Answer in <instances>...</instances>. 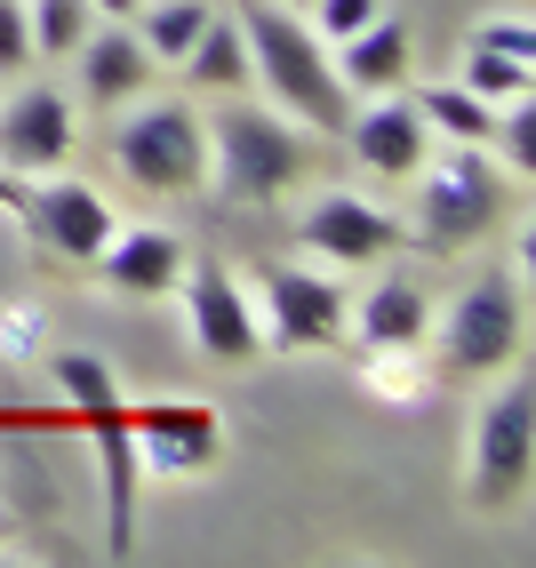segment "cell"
Segmentation results:
<instances>
[{
  "mask_svg": "<svg viewBox=\"0 0 536 568\" xmlns=\"http://www.w3.org/2000/svg\"><path fill=\"white\" fill-rule=\"evenodd\" d=\"M233 24H241V41H249V81H264L273 112H289V121L313 129V136H336L344 112H353V89L336 81L321 32L304 24V17H289V9H273V0H249Z\"/></svg>",
  "mask_w": 536,
  "mask_h": 568,
  "instance_id": "cell-1",
  "label": "cell"
},
{
  "mask_svg": "<svg viewBox=\"0 0 536 568\" xmlns=\"http://www.w3.org/2000/svg\"><path fill=\"white\" fill-rule=\"evenodd\" d=\"M176 72H184L193 89H209V97H241V89H249V41H241V24H233V17H209V32L184 49Z\"/></svg>",
  "mask_w": 536,
  "mask_h": 568,
  "instance_id": "cell-19",
  "label": "cell"
},
{
  "mask_svg": "<svg viewBox=\"0 0 536 568\" xmlns=\"http://www.w3.org/2000/svg\"><path fill=\"white\" fill-rule=\"evenodd\" d=\"M17 193H24V184H17L9 169H0V209H17Z\"/></svg>",
  "mask_w": 536,
  "mask_h": 568,
  "instance_id": "cell-31",
  "label": "cell"
},
{
  "mask_svg": "<svg viewBox=\"0 0 536 568\" xmlns=\"http://www.w3.org/2000/svg\"><path fill=\"white\" fill-rule=\"evenodd\" d=\"M97 273L112 296H176L184 281V241L161 233V224H121L104 248H97Z\"/></svg>",
  "mask_w": 536,
  "mask_h": 568,
  "instance_id": "cell-16",
  "label": "cell"
},
{
  "mask_svg": "<svg viewBox=\"0 0 536 568\" xmlns=\"http://www.w3.org/2000/svg\"><path fill=\"white\" fill-rule=\"evenodd\" d=\"M353 296L328 273H296V264H264V353H328L344 345Z\"/></svg>",
  "mask_w": 536,
  "mask_h": 568,
  "instance_id": "cell-9",
  "label": "cell"
},
{
  "mask_svg": "<svg viewBox=\"0 0 536 568\" xmlns=\"http://www.w3.org/2000/svg\"><path fill=\"white\" fill-rule=\"evenodd\" d=\"M112 169L136 193L176 201V193H209V112L184 97H136L112 112Z\"/></svg>",
  "mask_w": 536,
  "mask_h": 568,
  "instance_id": "cell-4",
  "label": "cell"
},
{
  "mask_svg": "<svg viewBox=\"0 0 536 568\" xmlns=\"http://www.w3.org/2000/svg\"><path fill=\"white\" fill-rule=\"evenodd\" d=\"M32 64V24H24V0H0V81Z\"/></svg>",
  "mask_w": 536,
  "mask_h": 568,
  "instance_id": "cell-27",
  "label": "cell"
},
{
  "mask_svg": "<svg viewBox=\"0 0 536 568\" xmlns=\"http://www.w3.org/2000/svg\"><path fill=\"white\" fill-rule=\"evenodd\" d=\"M176 296H184V336L201 345V361L249 368V361L264 353V328H256V313H249V288L224 273L216 256H184Z\"/></svg>",
  "mask_w": 536,
  "mask_h": 568,
  "instance_id": "cell-10",
  "label": "cell"
},
{
  "mask_svg": "<svg viewBox=\"0 0 536 568\" xmlns=\"http://www.w3.org/2000/svg\"><path fill=\"white\" fill-rule=\"evenodd\" d=\"M456 81H465L481 104H513V97H528V81H536V64L528 57H505V49H465V64H456Z\"/></svg>",
  "mask_w": 536,
  "mask_h": 568,
  "instance_id": "cell-24",
  "label": "cell"
},
{
  "mask_svg": "<svg viewBox=\"0 0 536 568\" xmlns=\"http://www.w3.org/2000/svg\"><path fill=\"white\" fill-rule=\"evenodd\" d=\"M72 64H81V104H97V112L136 104V97L152 89V72H161V64L144 57L136 24H112V17H97V24H89V41L72 49Z\"/></svg>",
  "mask_w": 536,
  "mask_h": 568,
  "instance_id": "cell-15",
  "label": "cell"
},
{
  "mask_svg": "<svg viewBox=\"0 0 536 568\" xmlns=\"http://www.w3.org/2000/svg\"><path fill=\"white\" fill-rule=\"evenodd\" d=\"M304 9H313V32L336 49V41H353L361 24H376V17H385V0H304Z\"/></svg>",
  "mask_w": 536,
  "mask_h": 568,
  "instance_id": "cell-25",
  "label": "cell"
},
{
  "mask_svg": "<svg viewBox=\"0 0 536 568\" xmlns=\"http://www.w3.org/2000/svg\"><path fill=\"white\" fill-rule=\"evenodd\" d=\"M296 233L328 264H376V256H393L408 241V224L393 209H376L368 193H313L304 216H296Z\"/></svg>",
  "mask_w": 536,
  "mask_h": 568,
  "instance_id": "cell-13",
  "label": "cell"
},
{
  "mask_svg": "<svg viewBox=\"0 0 536 568\" xmlns=\"http://www.w3.org/2000/svg\"><path fill=\"white\" fill-rule=\"evenodd\" d=\"M473 41H481V49H505V57H528V64H536V24H528L520 9H513V17H488V24L473 32Z\"/></svg>",
  "mask_w": 536,
  "mask_h": 568,
  "instance_id": "cell-29",
  "label": "cell"
},
{
  "mask_svg": "<svg viewBox=\"0 0 536 568\" xmlns=\"http://www.w3.org/2000/svg\"><path fill=\"white\" fill-rule=\"evenodd\" d=\"M336 136L353 144V161H361L376 184H408L416 169H425V153H433V129H425V112H416V97H401V89H385V97L353 104Z\"/></svg>",
  "mask_w": 536,
  "mask_h": 568,
  "instance_id": "cell-12",
  "label": "cell"
},
{
  "mask_svg": "<svg viewBox=\"0 0 536 568\" xmlns=\"http://www.w3.org/2000/svg\"><path fill=\"white\" fill-rule=\"evenodd\" d=\"M64 161H72V104L41 81L17 89L0 104V169L17 184H32V176H57Z\"/></svg>",
  "mask_w": 536,
  "mask_h": 568,
  "instance_id": "cell-14",
  "label": "cell"
},
{
  "mask_svg": "<svg viewBox=\"0 0 536 568\" xmlns=\"http://www.w3.org/2000/svg\"><path fill=\"white\" fill-rule=\"evenodd\" d=\"M408 184H416V241L441 248V256L473 248L505 216V176H496V161L481 144H433Z\"/></svg>",
  "mask_w": 536,
  "mask_h": 568,
  "instance_id": "cell-5",
  "label": "cell"
},
{
  "mask_svg": "<svg viewBox=\"0 0 536 568\" xmlns=\"http://www.w3.org/2000/svg\"><path fill=\"white\" fill-rule=\"evenodd\" d=\"M89 9H97V17H112V24H129V17L144 9V0H89Z\"/></svg>",
  "mask_w": 536,
  "mask_h": 568,
  "instance_id": "cell-30",
  "label": "cell"
},
{
  "mask_svg": "<svg viewBox=\"0 0 536 568\" xmlns=\"http://www.w3.org/2000/svg\"><path fill=\"white\" fill-rule=\"evenodd\" d=\"M41 353V305H9L0 313V361H32Z\"/></svg>",
  "mask_w": 536,
  "mask_h": 568,
  "instance_id": "cell-28",
  "label": "cell"
},
{
  "mask_svg": "<svg viewBox=\"0 0 536 568\" xmlns=\"http://www.w3.org/2000/svg\"><path fill=\"white\" fill-rule=\"evenodd\" d=\"M344 336H361V353H425V336H433V296H425V281H408V273L376 281L361 305H353Z\"/></svg>",
  "mask_w": 536,
  "mask_h": 568,
  "instance_id": "cell-17",
  "label": "cell"
},
{
  "mask_svg": "<svg viewBox=\"0 0 536 568\" xmlns=\"http://www.w3.org/2000/svg\"><path fill=\"white\" fill-rule=\"evenodd\" d=\"M416 112H425V129H433L441 144H481V136H488V121H496V104H481L465 81L425 89V97H416Z\"/></svg>",
  "mask_w": 536,
  "mask_h": 568,
  "instance_id": "cell-21",
  "label": "cell"
},
{
  "mask_svg": "<svg viewBox=\"0 0 536 568\" xmlns=\"http://www.w3.org/2000/svg\"><path fill=\"white\" fill-rule=\"evenodd\" d=\"M328 64H336V81L353 89V97H385V89H401L408 81V32L393 24V9L376 17V24H361L353 41H336L328 49Z\"/></svg>",
  "mask_w": 536,
  "mask_h": 568,
  "instance_id": "cell-18",
  "label": "cell"
},
{
  "mask_svg": "<svg viewBox=\"0 0 536 568\" xmlns=\"http://www.w3.org/2000/svg\"><path fill=\"white\" fill-rule=\"evenodd\" d=\"M273 9H304V0H273Z\"/></svg>",
  "mask_w": 536,
  "mask_h": 568,
  "instance_id": "cell-32",
  "label": "cell"
},
{
  "mask_svg": "<svg viewBox=\"0 0 536 568\" xmlns=\"http://www.w3.org/2000/svg\"><path fill=\"white\" fill-rule=\"evenodd\" d=\"M528 345V296L513 273H481L473 288H456V305L441 321V368L448 376H505Z\"/></svg>",
  "mask_w": 536,
  "mask_h": 568,
  "instance_id": "cell-7",
  "label": "cell"
},
{
  "mask_svg": "<svg viewBox=\"0 0 536 568\" xmlns=\"http://www.w3.org/2000/svg\"><path fill=\"white\" fill-rule=\"evenodd\" d=\"M368 385L376 393H393L401 408L425 393V368H416V353H368Z\"/></svg>",
  "mask_w": 536,
  "mask_h": 568,
  "instance_id": "cell-26",
  "label": "cell"
},
{
  "mask_svg": "<svg viewBox=\"0 0 536 568\" xmlns=\"http://www.w3.org/2000/svg\"><path fill=\"white\" fill-rule=\"evenodd\" d=\"M209 17H216L209 0H144L129 24H136V41H144L152 64H184V49L209 32Z\"/></svg>",
  "mask_w": 536,
  "mask_h": 568,
  "instance_id": "cell-20",
  "label": "cell"
},
{
  "mask_svg": "<svg viewBox=\"0 0 536 568\" xmlns=\"http://www.w3.org/2000/svg\"><path fill=\"white\" fill-rule=\"evenodd\" d=\"M129 433H136V465L161 480L209 473L224 457V416L209 400H129Z\"/></svg>",
  "mask_w": 536,
  "mask_h": 568,
  "instance_id": "cell-11",
  "label": "cell"
},
{
  "mask_svg": "<svg viewBox=\"0 0 536 568\" xmlns=\"http://www.w3.org/2000/svg\"><path fill=\"white\" fill-rule=\"evenodd\" d=\"M9 216L32 233V248H41V256H64V264H97V248L121 233V209H112L97 184L64 176V169H57V176H32Z\"/></svg>",
  "mask_w": 536,
  "mask_h": 568,
  "instance_id": "cell-8",
  "label": "cell"
},
{
  "mask_svg": "<svg viewBox=\"0 0 536 568\" xmlns=\"http://www.w3.org/2000/svg\"><path fill=\"white\" fill-rule=\"evenodd\" d=\"M528 473H536V393H528V376H513V385H496L473 416L465 497L481 513H513L528 497Z\"/></svg>",
  "mask_w": 536,
  "mask_h": 568,
  "instance_id": "cell-6",
  "label": "cell"
},
{
  "mask_svg": "<svg viewBox=\"0 0 536 568\" xmlns=\"http://www.w3.org/2000/svg\"><path fill=\"white\" fill-rule=\"evenodd\" d=\"M313 169V129H296L273 104H224L209 121V193L224 201H289Z\"/></svg>",
  "mask_w": 536,
  "mask_h": 568,
  "instance_id": "cell-3",
  "label": "cell"
},
{
  "mask_svg": "<svg viewBox=\"0 0 536 568\" xmlns=\"http://www.w3.org/2000/svg\"><path fill=\"white\" fill-rule=\"evenodd\" d=\"M481 153H488V161H505L513 184L536 176V104H528V97L496 104V121H488V136H481Z\"/></svg>",
  "mask_w": 536,
  "mask_h": 568,
  "instance_id": "cell-22",
  "label": "cell"
},
{
  "mask_svg": "<svg viewBox=\"0 0 536 568\" xmlns=\"http://www.w3.org/2000/svg\"><path fill=\"white\" fill-rule=\"evenodd\" d=\"M24 24H32V57H72L89 41V24H97V9L89 0H24Z\"/></svg>",
  "mask_w": 536,
  "mask_h": 568,
  "instance_id": "cell-23",
  "label": "cell"
},
{
  "mask_svg": "<svg viewBox=\"0 0 536 568\" xmlns=\"http://www.w3.org/2000/svg\"><path fill=\"white\" fill-rule=\"evenodd\" d=\"M64 408L89 425L97 440V473H104V545L112 552H136V488H144V465H136V433H129V400H121V376H112L97 353H57L49 361Z\"/></svg>",
  "mask_w": 536,
  "mask_h": 568,
  "instance_id": "cell-2",
  "label": "cell"
}]
</instances>
